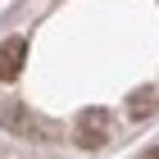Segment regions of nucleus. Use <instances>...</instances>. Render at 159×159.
<instances>
[{
    "instance_id": "obj_4",
    "label": "nucleus",
    "mask_w": 159,
    "mask_h": 159,
    "mask_svg": "<svg viewBox=\"0 0 159 159\" xmlns=\"http://www.w3.org/2000/svg\"><path fill=\"white\" fill-rule=\"evenodd\" d=\"M146 159H159V150H150V155H146Z\"/></svg>"
},
{
    "instance_id": "obj_1",
    "label": "nucleus",
    "mask_w": 159,
    "mask_h": 159,
    "mask_svg": "<svg viewBox=\"0 0 159 159\" xmlns=\"http://www.w3.org/2000/svg\"><path fill=\"white\" fill-rule=\"evenodd\" d=\"M23 59H27V41L23 37H9L0 46V82H14L23 73Z\"/></svg>"
},
{
    "instance_id": "obj_3",
    "label": "nucleus",
    "mask_w": 159,
    "mask_h": 159,
    "mask_svg": "<svg viewBox=\"0 0 159 159\" xmlns=\"http://www.w3.org/2000/svg\"><path fill=\"white\" fill-rule=\"evenodd\" d=\"M155 91H141V96H132L127 100V114H132V118H146V114H155Z\"/></svg>"
},
{
    "instance_id": "obj_2",
    "label": "nucleus",
    "mask_w": 159,
    "mask_h": 159,
    "mask_svg": "<svg viewBox=\"0 0 159 159\" xmlns=\"http://www.w3.org/2000/svg\"><path fill=\"white\" fill-rule=\"evenodd\" d=\"M77 127H82V146H100V141H105V127H109V114L105 109H86L82 118H77Z\"/></svg>"
}]
</instances>
